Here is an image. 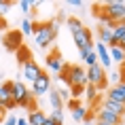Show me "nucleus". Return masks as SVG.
I'll use <instances>...</instances> for the list:
<instances>
[{"label": "nucleus", "mask_w": 125, "mask_h": 125, "mask_svg": "<svg viewBox=\"0 0 125 125\" xmlns=\"http://www.w3.org/2000/svg\"><path fill=\"white\" fill-rule=\"evenodd\" d=\"M57 28H59L57 19L45 21V23H34V38H36V45H38L40 49H47V47L51 45V40L55 38Z\"/></svg>", "instance_id": "f257e3e1"}, {"label": "nucleus", "mask_w": 125, "mask_h": 125, "mask_svg": "<svg viewBox=\"0 0 125 125\" xmlns=\"http://www.w3.org/2000/svg\"><path fill=\"white\" fill-rule=\"evenodd\" d=\"M66 23H68V28H70L72 38H74V42H76V47H79V49L93 45V34H91V30L83 26V23H81V19H76V17H68Z\"/></svg>", "instance_id": "f03ea898"}, {"label": "nucleus", "mask_w": 125, "mask_h": 125, "mask_svg": "<svg viewBox=\"0 0 125 125\" xmlns=\"http://www.w3.org/2000/svg\"><path fill=\"white\" fill-rule=\"evenodd\" d=\"M11 95H13V102L15 106H21V108H28V112L36 110V106H34V95L32 91L28 89L23 83H13V91H11Z\"/></svg>", "instance_id": "7ed1b4c3"}, {"label": "nucleus", "mask_w": 125, "mask_h": 125, "mask_svg": "<svg viewBox=\"0 0 125 125\" xmlns=\"http://www.w3.org/2000/svg\"><path fill=\"white\" fill-rule=\"evenodd\" d=\"M85 72H87V85H93L98 91H102V89H106V87H108L106 72H104V68L100 66V64H95V66H89Z\"/></svg>", "instance_id": "20e7f679"}, {"label": "nucleus", "mask_w": 125, "mask_h": 125, "mask_svg": "<svg viewBox=\"0 0 125 125\" xmlns=\"http://www.w3.org/2000/svg\"><path fill=\"white\" fill-rule=\"evenodd\" d=\"M100 11L108 17L110 21H125V2L121 0H110V2H106L104 7H100Z\"/></svg>", "instance_id": "39448f33"}, {"label": "nucleus", "mask_w": 125, "mask_h": 125, "mask_svg": "<svg viewBox=\"0 0 125 125\" xmlns=\"http://www.w3.org/2000/svg\"><path fill=\"white\" fill-rule=\"evenodd\" d=\"M66 85L68 87H85L87 85V72L85 68H81L79 64H68V72H66Z\"/></svg>", "instance_id": "423d86ee"}, {"label": "nucleus", "mask_w": 125, "mask_h": 125, "mask_svg": "<svg viewBox=\"0 0 125 125\" xmlns=\"http://www.w3.org/2000/svg\"><path fill=\"white\" fill-rule=\"evenodd\" d=\"M11 91H13V81H4V83L0 85V106H2L4 110H13V108H17L15 102H13Z\"/></svg>", "instance_id": "0eeeda50"}, {"label": "nucleus", "mask_w": 125, "mask_h": 125, "mask_svg": "<svg viewBox=\"0 0 125 125\" xmlns=\"http://www.w3.org/2000/svg\"><path fill=\"white\" fill-rule=\"evenodd\" d=\"M21 72H23V79H28L30 83H34V81L40 76L42 68H40L34 59H23V62H21Z\"/></svg>", "instance_id": "6e6552de"}, {"label": "nucleus", "mask_w": 125, "mask_h": 125, "mask_svg": "<svg viewBox=\"0 0 125 125\" xmlns=\"http://www.w3.org/2000/svg\"><path fill=\"white\" fill-rule=\"evenodd\" d=\"M51 91V79L45 72H40V76L32 83V95H45Z\"/></svg>", "instance_id": "1a4fd4ad"}, {"label": "nucleus", "mask_w": 125, "mask_h": 125, "mask_svg": "<svg viewBox=\"0 0 125 125\" xmlns=\"http://www.w3.org/2000/svg\"><path fill=\"white\" fill-rule=\"evenodd\" d=\"M21 40H23V34L17 32V30H11V32L4 34V47H7L9 51H19L21 49Z\"/></svg>", "instance_id": "9d476101"}, {"label": "nucleus", "mask_w": 125, "mask_h": 125, "mask_svg": "<svg viewBox=\"0 0 125 125\" xmlns=\"http://www.w3.org/2000/svg\"><path fill=\"white\" fill-rule=\"evenodd\" d=\"M108 100H115V102H119V104H125V83H115V85L108 89V95H106Z\"/></svg>", "instance_id": "9b49d317"}, {"label": "nucleus", "mask_w": 125, "mask_h": 125, "mask_svg": "<svg viewBox=\"0 0 125 125\" xmlns=\"http://www.w3.org/2000/svg\"><path fill=\"white\" fill-rule=\"evenodd\" d=\"M98 121H104V123H110V125H121L123 123V117H119V115H115V112H110V110H106V108L100 106L98 108Z\"/></svg>", "instance_id": "f8f14e48"}, {"label": "nucleus", "mask_w": 125, "mask_h": 125, "mask_svg": "<svg viewBox=\"0 0 125 125\" xmlns=\"http://www.w3.org/2000/svg\"><path fill=\"white\" fill-rule=\"evenodd\" d=\"M93 51H95V55H98V59H100V66L104 68H110V55H108V47L106 45H102V42H98V47H93Z\"/></svg>", "instance_id": "ddd939ff"}, {"label": "nucleus", "mask_w": 125, "mask_h": 125, "mask_svg": "<svg viewBox=\"0 0 125 125\" xmlns=\"http://www.w3.org/2000/svg\"><path fill=\"white\" fill-rule=\"evenodd\" d=\"M47 66L51 68V70H55V72H59V70L64 68V59L59 57V51H57V49H53V51L47 55Z\"/></svg>", "instance_id": "4468645a"}, {"label": "nucleus", "mask_w": 125, "mask_h": 125, "mask_svg": "<svg viewBox=\"0 0 125 125\" xmlns=\"http://www.w3.org/2000/svg\"><path fill=\"white\" fill-rule=\"evenodd\" d=\"M100 106L106 108V110H110V112H115V115H119V117H123V115H125V104H119V102H115V100H108V98H106Z\"/></svg>", "instance_id": "2eb2a0df"}, {"label": "nucleus", "mask_w": 125, "mask_h": 125, "mask_svg": "<svg viewBox=\"0 0 125 125\" xmlns=\"http://www.w3.org/2000/svg\"><path fill=\"white\" fill-rule=\"evenodd\" d=\"M108 55H110V62L115 59L117 64H125V49L119 45H112L108 47Z\"/></svg>", "instance_id": "dca6fc26"}, {"label": "nucleus", "mask_w": 125, "mask_h": 125, "mask_svg": "<svg viewBox=\"0 0 125 125\" xmlns=\"http://www.w3.org/2000/svg\"><path fill=\"white\" fill-rule=\"evenodd\" d=\"M28 125H42L47 121V115L42 110H38V108H36V110H32V112H28Z\"/></svg>", "instance_id": "f3484780"}, {"label": "nucleus", "mask_w": 125, "mask_h": 125, "mask_svg": "<svg viewBox=\"0 0 125 125\" xmlns=\"http://www.w3.org/2000/svg\"><path fill=\"white\" fill-rule=\"evenodd\" d=\"M123 36H125V21H117L112 26V45H119V40L123 38Z\"/></svg>", "instance_id": "a211bd4d"}, {"label": "nucleus", "mask_w": 125, "mask_h": 125, "mask_svg": "<svg viewBox=\"0 0 125 125\" xmlns=\"http://www.w3.org/2000/svg\"><path fill=\"white\" fill-rule=\"evenodd\" d=\"M89 115H91V112H89V108H87V106H81V104L72 110V119L76 121V123H83V121H87V119H89Z\"/></svg>", "instance_id": "6ab92c4d"}, {"label": "nucleus", "mask_w": 125, "mask_h": 125, "mask_svg": "<svg viewBox=\"0 0 125 125\" xmlns=\"http://www.w3.org/2000/svg\"><path fill=\"white\" fill-rule=\"evenodd\" d=\"M85 98H87V104L89 106H95L98 100H100V91L93 85H85Z\"/></svg>", "instance_id": "aec40b11"}, {"label": "nucleus", "mask_w": 125, "mask_h": 125, "mask_svg": "<svg viewBox=\"0 0 125 125\" xmlns=\"http://www.w3.org/2000/svg\"><path fill=\"white\" fill-rule=\"evenodd\" d=\"M49 102H51L53 110H62V108H64V100H62L59 91H55V89H51V91H49Z\"/></svg>", "instance_id": "412c9836"}, {"label": "nucleus", "mask_w": 125, "mask_h": 125, "mask_svg": "<svg viewBox=\"0 0 125 125\" xmlns=\"http://www.w3.org/2000/svg\"><path fill=\"white\" fill-rule=\"evenodd\" d=\"M100 42H102V45H106V47L112 45V30H110V28L100 26Z\"/></svg>", "instance_id": "4be33fe9"}, {"label": "nucleus", "mask_w": 125, "mask_h": 125, "mask_svg": "<svg viewBox=\"0 0 125 125\" xmlns=\"http://www.w3.org/2000/svg\"><path fill=\"white\" fill-rule=\"evenodd\" d=\"M21 34H26V36L34 34V21H30V19H23V21H21Z\"/></svg>", "instance_id": "5701e85b"}, {"label": "nucleus", "mask_w": 125, "mask_h": 125, "mask_svg": "<svg viewBox=\"0 0 125 125\" xmlns=\"http://www.w3.org/2000/svg\"><path fill=\"white\" fill-rule=\"evenodd\" d=\"M49 119H51V121H55V123H59V125H64V110H53Z\"/></svg>", "instance_id": "b1692460"}, {"label": "nucleus", "mask_w": 125, "mask_h": 125, "mask_svg": "<svg viewBox=\"0 0 125 125\" xmlns=\"http://www.w3.org/2000/svg\"><path fill=\"white\" fill-rule=\"evenodd\" d=\"M83 59H85V64H87V66H95V64H98V55H95V51L87 53Z\"/></svg>", "instance_id": "393cba45"}, {"label": "nucleus", "mask_w": 125, "mask_h": 125, "mask_svg": "<svg viewBox=\"0 0 125 125\" xmlns=\"http://www.w3.org/2000/svg\"><path fill=\"white\" fill-rule=\"evenodd\" d=\"M70 91H72V98L79 100L83 93H85V87H70Z\"/></svg>", "instance_id": "a878e982"}, {"label": "nucleus", "mask_w": 125, "mask_h": 125, "mask_svg": "<svg viewBox=\"0 0 125 125\" xmlns=\"http://www.w3.org/2000/svg\"><path fill=\"white\" fill-rule=\"evenodd\" d=\"M34 4H36V2H30V0H21V2H19V7H21V11H23V13H28Z\"/></svg>", "instance_id": "bb28decb"}, {"label": "nucleus", "mask_w": 125, "mask_h": 125, "mask_svg": "<svg viewBox=\"0 0 125 125\" xmlns=\"http://www.w3.org/2000/svg\"><path fill=\"white\" fill-rule=\"evenodd\" d=\"M9 9H11V2H7V0H0V17L4 13H9Z\"/></svg>", "instance_id": "cd10ccee"}, {"label": "nucleus", "mask_w": 125, "mask_h": 125, "mask_svg": "<svg viewBox=\"0 0 125 125\" xmlns=\"http://www.w3.org/2000/svg\"><path fill=\"white\" fill-rule=\"evenodd\" d=\"M4 125H17V117H13V115L7 117V119H4Z\"/></svg>", "instance_id": "c85d7f7f"}, {"label": "nucleus", "mask_w": 125, "mask_h": 125, "mask_svg": "<svg viewBox=\"0 0 125 125\" xmlns=\"http://www.w3.org/2000/svg\"><path fill=\"white\" fill-rule=\"evenodd\" d=\"M83 125H93V115H89V119H87V121H83Z\"/></svg>", "instance_id": "c756f323"}, {"label": "nucleus", "mask_w": 125, "mask_h": 125, "mask_svg": "<svg viewBox=\"0 0 125 125\" xmlns=\"http://www.w3.org/2000/svg\"><path fill=\"white\" fill-rule=\"evenodd\" d=\"M42 125H59V123H55V121H51V119L47 117V121H45V123H42Z\"/></svg>", "instance_id": "7c9ffc66"}, {"label": "nucleus", "mask_w": 125, "mask_h": 125, "mask_svg": "<svg viewBox=\"0 0 125 125\" xmlns=\"http://www.w3.org/2000/svg\"><path fill=\"white\" fill-rule=\"evenodd\" d=\"M4 112H7V110H4V108H2V106H0V123H2V121H4Z\"/></svg>", "instance_id": "2f4dec72"}, {"label": "nucleus", "mask_w": 125, "mask_h": 125, "mask_svg": "<svg viewBox=\"0 0 125 125\" xmlns=\"http://www.w3.org/2000/svg\"><path fill=\"white\" fill-rule=\"evenodd\" d=\"M70 4H72V7H81L83 2H81V0H70Z\"/></svg>", "instance_id": "473e14b6"}, {"label": "nucleus", "mask_w": 125, "mask_h": 125, "mask_svg": "<svg viewBox=\"0 0 125 125\" xmlns=\"http://www.w3.org/2000/svg\"><path fill=\"white\" fill-rule=\"evenodd\" d=\"M17 125H28V121L26 119H17Z\"/></svg>", "instance_id": "72a5a7b5"}, {"label": "nucleus", "mask_w": 125, "mask_h": 125, "mask_svg": "<svg viewBox=\"0 0 125 125\" xmlns=\"http://www.w3.org/2000/svg\"><path fill=\"white\" fill-rule=\"evenodd\" d=\"M93 125H110V123H104V121H98V119H95V123Z\"/></svg>", "instance_id": "f704fd0d"}, {"label": "nucleus", "mask_w": 125, "mask_h": 125, "mask_svg": "<svg viewBox=\"0 0 125 125\" xmlns=\"http://www.w3.org/2000/svg\"><path fill=\"white\" fill-rule=\"evenodd\" d=\"M119 47H123V49H125V36H123L121 40H119Z\"/></svg>", "instance_id": "c9c22d12"}, {"label": "nucleus", "mask_w": 125, "mask_h": 125, "mask_svg": "<svg viewBox=\"0 0 125 125\" xmlns=\"http://www.w3.org/2000/svg\"><path fill=\"white\" fill-rule=\"evenodd\" d=\"M121 79H125V64L121 66Z\"/></svg>", "instance_id": "e433bc0d"}, {"label": "nucleus", "mask_w": 125, "mask_h": 125, "mask_svg": "<svg viewBox=\"0 0 125 125\" xmlns=\"http://www.w3.org/2000/svg\"><path fill=\"white\" fill-rule=\"evenodd\" d=\"M4 26H7V21H4V19H0V30H4Z\"/></svg>", "instance_id": "4c0bfd02"}, {"label": "nucleus", "mask_w": 125, "mask_h": 125, "mask_svg": "<svg viewBox=\"0 0 125 125\" xmlns=\"http://www.w3.org/2000/svg\"><path fill=\"white\" fill-rule=\"evenodd\" d=\"M121 83H125V79H121Z\"/></svg>", "instance_id": "58836bf2"}, {"label": "nucleus", "mask_w": 125, "mask_h": 125, "mask_svg": "<svg viewBox=\"0 0 125 125\" xmlns=\"http://www.w3.org/2000/svg\"><path fill=\"white\" fill-rule=\"evenodd\" d=\"M0 19H2V17H0Z\"/></svg>", "instance_id": "ea45409f"}]
</instances>
